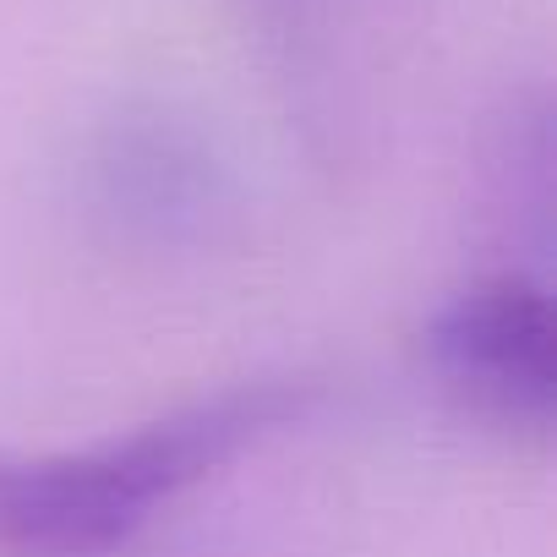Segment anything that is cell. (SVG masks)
<instances>
[{
    "instance_id": "6da1fadb",
    "label": "cell",
    "mask_w": 557,
    "mask_h": 557,
    "mask_svg": "<svg viewBox=\"0 0 557 557\" xmlns=\"http://www.w3.org/2000/svg\"><path fill=\"white\" fill-rule=\"evenodd\" d=\"M312 399V377H246L88 448H0V557H104L126 546L153 508L296 426Z\"/></svg>"
},
{
    "instance_id": "7a4b0ae2",
    "label": "cell",
    "mask_w": 557,
    "mask_h": 557,
    "mask_svg": "<svg viewBox=\"0 0 557 557\" xmlns=\"http://www.w3.org/2000/svg\"><path fill=\"white\" fill-rule=\"evenodd\" d=\"M432 383L503 437H546L557 416V307L541 273L486 268L421 329Z\"/></svg>"
},
{
    "instance_id": "3957f363",
    "label": "cell",
    "mask_w": 557,
    "mask_h": 557,
    "mask_svg": "<svg viewBox=\"0 0 557 557\" xmlns=\"http://www.w3.org/2000/svg\"><path fill=\"white\" fill-rule=\"evenodd\" d=\"M88 181L115 230L159 246L208 235L230 208V170L213 143L186 115L159 104H137L104 121Z\"/></svg>"
},
{
    "instance_id": "277c9868",
    "label": "cell",
    "mask_w": 557,
    "mask_h": 557,
    "mask_svg": "<svg viewBox=\"0 0 557 557\" xmlns=\"http://www.w3.org/2000/svg\"><path fill=\"white\" fill-rule=\"evenodd\" d=\"M486 219L535 262L552 251V104L541 88L513 94L486 137Z\"/></svg>"
}]
</instances>
